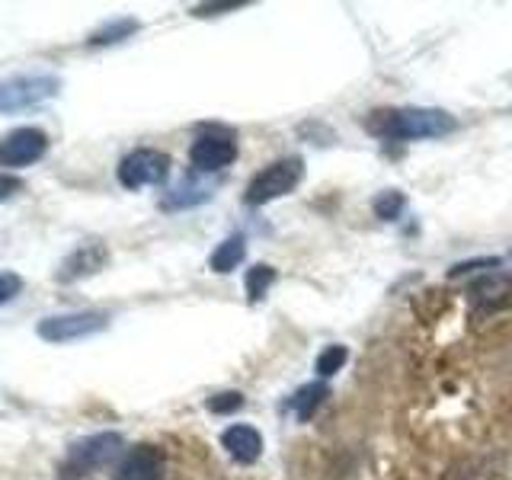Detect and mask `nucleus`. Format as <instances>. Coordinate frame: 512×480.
<instances>
[{
    "instance_id": "1",
    "label": "nucleus",
    "mask_w": 512,
    "mask_h": 480,
    "mask_svg": "<svg viewBox=\"0 0 512 480\" xmlns=\"http://www.w3.org/2000/svg\"><path fill=\"white\" fill-rule=\"evenodd\" d=\"M365 128L378 138L394 141H420V138H442L452 135L458 122L442 109H378L365 119Z\"/></svg>"
},
{
    "instance_id": "2",
    "label": "nucleus",
    "mask_w": 512,
    "mask_h": 480,
    "mask_svg": "<svg viewBox=\"0 0 512 480\" xmlns=\"http://www.w3.org/2000/svg\"><path fill=\"white\" fill-rule=\"evenodd\" d=\"M301 176H304V160L301 157H282V160H276V164L263 167L253 176L247 192H244V202L253 208L266 205V202H276L301 183Z\"/></svg>"
},
{
    "instance_id": "3",
    "label": "nucleus",
    "mask_w": 512,
    "mask_h": 480,
    "mask_svg": "<svg viewBox=\"0 0 512 480\" xmlns=\"http://www.w3.org/2000/svg\"><path fill=\"white\" fill-rule=\"evenodd\" d=\"M58 77L52 74H23V77H10L0 84V116L7 112H20L29 106H39L45 100H52L58 93Z\"/></svg>"
},
{
    "instance_id": "4",
    "label": "nucleus",
    "mask_w": 512,
    "mask_h": 480,
    "mask_svg": "<svg viewBox=\"0 0 512 480\" xmlns=\"http://www.w3.org/2000/svg\"><path fill=\"white\" fill-rule=\"evenodd\" d=\"M109 327V317L100 311H74V314H55V317H42L36 333L45 343H74V340H87Z\"/></svg>"
},
{
    "instance_id": "5",
    "label": "nucleus",
    "mask_w": 512,
    "mask_h": 480,
    "mask_svg": "<svg viewBox=\"0 0 512 480\" xmlns=\"http://www.w3.org/2000/svg\"><path fill=\"white\" fill-rule=\"evenodd\" d=\"M122 448H125V439L119 432H96V436H87L71 445L64 471H77V474L100 471L109 461H116L122 455Z\"/></svg>"
},
{
    "instance_id": "6",
    "label": "nucleus",
    "mask_w": 512,
    "mask_h": 480,
    "mask_svg": "<svg viewBox=\"0 0 512 480\" xmlns=\"http://www.w3.org/2000/svg\"><path fill=\"white\" fill-rule=\"evenodd\" d=\"M170 176V157L154 148H138L119 164V183L125 189H141V186H160Z\"/></svg>"
},
{
    "instance_id": "7",
    "label": "nucleus",
    "mask_w": 512,
    "mask_h": 480,
    "mask_svg": "<svg viewBox=\"0 0 512 480\" xmlns=\"http://www.w3.org/2000/svg\"><path fill=\"white\" fill-rule=\"evenodd\" d=\"M48 151V135L42 132V128H13L10 135L0 138V167H29L36 164V160H42Z\"/></svg>"
},
{
    "instance_id": "8",
    "label": "nucleus",
    "mask_w": 512,
    "mask_h": 480,
    "mask_svg": "<svg viewBox=\"0 0 512 480\" xmlns=\"http://www.w3.org/2000/svg\"><path fill=\"white\" fill-rule=\"evenodd\" d=\"M234 157H237V141L224 132H205L192 141V148H189L192 167L202 173H215V170L231 167Z\"/></svg>"
},
{
    "instance_id": "9",
    "label": "nucleus",
    "mask_w": 512,
    "mask_h": 480,
    "mask_svg": "<svg viewBox=\"0 0 512 480\" xmlns=\"http://www.w3.org/2000/svg\"><path fill=\"white\" fill-rule=\"evenodd\" d=\"M477 311H509L512 308V272H490L468 288Z\"/></svg>"
},
{
    "instance_id": "10",
    "label": "nucleus",
    "mask_w": 512,
    "mask_h": 480,
    "mask_svg": "<svg viewBox=\"0 0 512 480\" xmlns=\"http://www.w3.org/2000/svg\"><path fill=\"white\" fill-rule=\"evenodd\" d=\"M116 480H164V452L157 445H135L116 468Z\"/></svg>"
},
{
    "instance_id": "11",
    "label": "nucleus",
    "mask_w": 512,
    "mask_h": 480,
    "mask_svg": "<svg viewBox=\"0 0 512 480\" xmlns=\"http://www.w3.org/2000/svg\"><path fill=\"white\" fill-rule=\"evenodd\" d=\"M109 260V250L103 244H80L68 260L61 263L58 269V282H77L87 279L93 272H100Z\"/></svg>"
},
{
    "instance_id": "12",
    "label": "nucleus",
    "mask_w": 512,
    "mask_h": 480,
    "mask_svg": "<svg viewBox=\"0 0 512 480\" xmlns=\"http://www.w3.org/2000/svg\"><path fill=\"white\" fill-rule=\"evenodd\" d=\"M221 445L228 448V455L237 464H253L256 458L263 455V436L247 423H237V426L224 429L221 432Z\"/></svg>"
},
{
    "instance_id": "13",
    "label": "nucleus",
    "mask_w": 512,
    "mask_h": 480,
    "mask_svg": "<svg viewBox=\"0 0 512 480\" xmlns=\"http://www.w3.org/2000/svg\"><path fill=\"white\" fill-rule=\"evenodd\" d=\"M442 480H503V474L490 455H464L448 464Z\"/></svg>"
},
{
    "instance_id": "14",
    "label": "nucleus",
    "mask_w": 512,
    "mask_h": 480,
    "mask_svg": "<svg viewBox=\"0 0 512 480\" xmlns=\"http://www.w3.org/2000/svg\"><path fill=\"white\" fill-rule=\"evenodd\" d=\"M330 397V384H324V381H311V384H304V388H298L292 397H288V410H292L301 423H308L311 416L320 410V404Z\"/></svg>"
},
{
    "instance_id": "15",
    "label": "nucleus",
    "mask_w": 512,
    "mask_h": 480,
    "mask_svg": "<svg viewBox=\"0 0 512 480\" xmlns=\"http://www.w3.org/2000/svg\"><path fill=\"white\" fill-rule=\"evenodd\" d=\"M244 256H247V240L240 234H231L228 240H221L215 247L208 266H212V272H231V269H237V263H244Z\"/></svg>"
},
{
    "instance_id": "16",
    "label": "nucleus",
    "mask_w": 512,
    "mask_h": 480,
    "mask_svg": "<svg viewBox=\"0 0 512 480\" xmlns=\"http://www.w3.org/2000/svg\"><path fill=\"white\" fill-rule=\"evenodd\" d=\"M212 192H208L205 183H196V180H183L176 189H170L164 196V208H189V205H199L205 202Z\"/></svg>"
},
{
    "instance_id": "17",
    "label": "nucleus",
    "mask_w": 512,
    "mask_h": 480,
    "mask_svg": "<svg viewBox=\"0 0 512 480\" xmlns=\"http://www.w3.org/2000/svg\"><path fill=\"white\" fill-rule=\"evenodd\" d=\"M132 32H138V23L135 20H116V23H109V26H103V29H96L93 36L87 39V45H116V42H122V39H128Z\"/></svg>"
},
{
    "instance_id": "18",
    "label": "nucleus",
    "mask_w": 512,
    "mask_h": 480,
    "mask_svg": "<svg viewBox=\"0 0 512 480\" xmlns=\"http://www.w3.org/2000/svg\"><path fill=\"white\" fill-rule=\"evenodd\" d=\"M272 282H276V269L272 266H266V263H260V266H253V269H247V298L250 301H260V298H266V292L272 288Z\"/></svg>"
},
{
    "instance_id": "19",
    "label": "nucleus",
    "mask_w": 512,
    "mask_h": 480,
    "mask_svg": "<svg viewBox=\"0 0 512 480\" xmlns=\"http://www.w3.org/2000/svg\"><path fill=\"white\" fill-rule=\"evenodd\" d=\"M404 208H407V196H404V192H397V189L381 192V196L375 199V215H378L381 221H394V218H400V215H404Z\"/></svg>"
},
{
    "instance_id": "20",
    "label": "nucleus",
    "mask_w": 512,
    "mask_h": 480,
    "mask_svg": "<svg viewBox=\"0 0 512 480\" xmlns=\"http://www.w3.org/2000/svg\"><path fill=\"white\" fill-rule=\"evenodd\" d=\"M346 359H349V349H346V346H327V349L317 356L314 368H317V375H320V378H330V375H336V372H340V368L346 365Z\"/></svg>"
},
{
    "instance_id": "21",
    "label": "nucleus",
    "mask_w": 512,
    "mask_h": 480,
    "mask_svg": "<svg viewBox=\"0 0 512 480\" xmlns=\"http://www.w3.org/2000/svg\"><path fill=\"white\" fill-rule=\"evenodd\" d=\"M208 410H212L215 416H228V413H237L240 407H244V394L240 391H221L215 397H208Z\"/></svg>"
},
{
    "instance_id": "22",
    "label": "nucleus",
    "mask_w": 512,
    "mask_h": 480,
    "mask_svg": "<svg viewBox=\"0 0 512 480\" xmlns=\"http://www.w3.org/2000/svg\"><path fill=\"white\" fill-rule=\"evenodd\" d=\"M503 260L500 256H480V260H468V263H455L448 269V279H461V276H474L480 269H500Z\"/></svg>"
},
{
    "instance_id": "23",
    "label": "nucleus",
    "mask_w": 512,
    "mask_h": 480,
    "mask_svg": "<svg viewBox=\"0 0 512 480\" xmlns=\"http://www.w3.org/2000/svg\"><path fill=\"white\" fill-rule=\"evenodd\" d=\"M23 292V279L16 272H0V304H10Z\"/></svg>"
},
{
    "instance_id": "24",
    "label": "nucleus",
    "mask_w": 512,
    "mask_h": 480,
    "mask_svg": "<svg viewBox=\"0 0 512 480\" xmlns=\"http://www.w3.org/2000/svg\"><path fill=\"white\" fill-rule=\"evenodd\" d=\"M23 189V180L20 176H10V173H0V202H7V199H13L16 192Z\"/></svg>"
},
{
    "instance_id": "25",
    "label": "nucleus",
    "mask_w": 512,
    "mask_h": 480,
    "mask_svg": "<svg viewBox=\"0 0 512 480\" xmlns=\"http://www.w3.org/2000/svg\"><path fill=\"white\" fill-rule=\"evenodd\" d=\"M240 7H244V0H224V4H202L192 13H196V16H218L224 10H240Z\"/></svg>"
}]
</instances>
